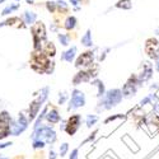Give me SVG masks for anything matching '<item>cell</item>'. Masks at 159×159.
Returning a JSON list of instances; mask_svg holds the SVG:
<instances>
[{"label":"cell","instance_id":"5","mask_svg":"<svg viewBox=\"0 0 159 159\" xmlns=\"http://www.w3.org/2000/svg\"><path fill=\"white\" fill-rule=\"evenodd\" d=\"M31 32H32V39H33V50L36 51L42 50L43 43L47 41L45 24L42 22H36L33 25H31Z\"/></svg>","mask_w":159,"mask_h":159},{"label":"cell","instance_id":"2","mask_svg":"<svg viewBox=\"0 0 159 159\" xmlns=\"http://www.w3.org/2000/svg\"><path fill=\"white\" fill-rule=\"evenodd\" d=\"M31 139L32 140H42L45 141L46 144H55L56 140H57V135L55 130L52 129V126L50 125H43L41 124L38 127L33 129V132L31 135Z\"/></svg>","mask_w":159,"mask_h":159},{"label":"cell","instance_id":"17","mask_svg":"<svg viewBox=\"0 0 159 159\" xmlns=\"http://www.w3.org/2000/svg\"><path fill=\"white\" fill-rule=\"evenodd\" d=\"M19 8H20V4H19V3H10V4H8V5L2 10V13H0V14H2L3 17L9 16V14H11V13L17 11Z\"/></svg>","mask_w":159,"mask_h":159},{"label":"cell","instance_id":"25","mask_svg":"<svg viewBox=\"0 0 159 159\" xmlns=\"http://www.w3.org/2000/svg\"><path fill=\"white\" fill-rule=\"evenodd\" d=\"M68 98H69V96H68V93H66V92H60V93H59L57 103H59L60 106H62V104H65V103H66Z\"/></svg>","mask_w":159,"mask_h":159},{"label":"cell","instance_id":"6","mask_svg":"<svg viewBox=\"0 0 159 159\" xmlns=\"http://www.w3.org/2000/svg\"><path fill=\"white\" fill-rule=\"evenodd\" d=\"M30 125V120H28V116H25L24 112H19L18 113V117L13 118L11 122H10V135L13 136H19L20 134L27 130Z\"/></svg>","mask_w":159,"mask_h":159},{"label":"cell","instance_id":"13","mask_svg":"<svg viewBox=\"0 0 159 159\" xmlns=\"http://www.w3.org/2000/svg\"><path fill=\"white\" fill-rule=\"evenodd\" d=\"M8 25H11V27H17V28H24L25 24L23 23V20L19 17H11L4 22L0 23V28L3 27H8Z\"/></svg>","mask_w":159,"mask_h":159},{"label":"cell","instance_id":"31","mask_svg":"<svg viewBox=\"0 0 159 159\" xmlns=\"http://www.w3.org/2000/svg\"><path fill=\"white\" fill-rule=\"evenodd\" d=\"M11 141H5V143H0V149H5L8 147H11Z\"/></svg>","mask_w":159,"mask_h":159},{"label":"cell","instance_id":"27","mask_svg":"<svg viewBox=\"0 0 159 159\" xmlns=\"http://www.w3.org/2000/svg\"><path fill=\"white\" fill-rule=\"evenodd\" d=\"M46 143L42 140H32V148L33 149H43Z\"/></svg>","mask_w":159,"mask_h":159},{"label":"cell","instance_id":"10","mask_svg":"<svg viewBox=\"0 0 159 159\" xmlns=\"http://www.w3.org/2000/svg\"><path fill=\"white\" fill-rule=\"evenodd\" d=\"M92 79L89 71L87 69L84 70H80V71H78L74 76H73V85H79V84H82V83H85V82H89Z\"/></svg>","mask_w":159,"mask_h":159},{"label":"cell","instance_id":"30","mask_svg":"<svg viewBox=\"0 0 159 159\" xmlns=\"http://www.w3.org/2000/svg\"><path fill=\"white\" fill-rule=\"evenodd\" d=\"M78 158H79V148H75L71 150L69 159H78Z\"/></svg>","mask_w":159,"mask_h":159},{"label":"cell","instance_id":"14","mask_svg":"<svg viewBox=\"0 0 159 159\" xmlns=\"http://www.w3.org/2000/svg\"><path fill=\"white\" fill-rule=\"evenodd\" d=\"M20 19L25 25H33L37 22V14L32 10H25L20 16Z\"/></svg>","mask_w":159,"mask_h":159},{"label":"cell","instance_id":"12","mask_svg":"<svg viewBox=\"0 0 159 159\" xmlns=\"http://www.w3.org/2000/svg\"><path fill=\"white\" fill-rule=\"evenodd\" d=\"M76 54H78V47L76 46H71L69 47L68 50H65L61 56H60V60L61 61H66V62H73L76 57Z\"/></svg>","mask_w":159,"mask_h":159},{"label":"cell","instance_id":"9","mask_svg":"<svg viewBox=\"0 0 159 159\" xmlns=\"http://www.w3.org/2000/svg\"><path fill=\"white\" fill-rule=\"evenodd\" d=\"M94 61V52L93 51H85L82 55H79L78 59L75 60V66L78 69H83V68H89L93 65Z\"/></svg>","mask_w":159,"mask_h":159},{"label":"cell","instance_id":"8","mask_svg":"<svg viewBox=\"0 0 159 159\" xmlns=\"http://www.w3.org/2000/svg\"><path fill=\"white\" fill-rule=\"evenodd\" d=\"M82 116L79 115V113H75V115H71L69 118H68V121H66L65 126L62 127V130L68 134L69 136H73L75 135V132L79 130V127H80L82 125Z\"/></svg>","mask_w":159,"mask_h":159},{"label":"cell","instance_id":"34","mask_svg":"<svg viewBox=\"0 0 159 159\" xmlns=\"http://www.w3.org/2000/svg\"><path fill=\"white\" fill-rule=\"evenodd\" d=\"M4 2H5V0H0V4H3Z\"/></svg>","mask_w":159,"mask_h":159},{"label":"cell","instance_id":"28","mask_svg":"<svg viewBox=\"0 0 159 159\" xmlns=\"http://www.w3.org/2000/svg\"><path fill=\"white\" fill-rule=\"evenodd\" d=\"M82 2H83V0H69V3L71 4V7L74 8L75 11L80 10V8H82Z\"/></svg>","mask_w":159,"mask_h":159},{"label":"cell","instance_id":"15","mask_svg":"<svg viewBox=\"0 0 159 159\" xmlns=\"http://www.w3.org/2000/svg\"><path fill=\"white\" fill-rule=\"evenodd\" d=\"M42 51L45 52V55H46L48 59H50V57H54V56L56 55V47H55V45L52 43V42H48V41H46V42L43 43Z\"/></svg>","mask_w":159,"mask_h":159},{"label":"cell","instance_id":"35","mask_svg":"<svg viewBox=\"0 0 159 159\" xmlns=\"http://www.w3.org/2000/svg\"><path fill=\"white\" fill-rule=\"evenodd\" d=\"M14 2H20V0H14Z\"/></svg>","mask_w":159,"mask_h":159},{"label":"cell","instance_id":"7","mask_svg":"<svg viewBox=\"0 0 159 159\" xmlns=\"http://www.w3.org/2000/svg\"><path fill=\"white\" fill-rule=\"evenodd\" d=\"M85 94L83 93L82 90H79V89H74L71 92V98L69 101V106H68V111H75L78 108H80V107H84L85 106Z\"/></svg>","mask_w":159,"mask_h":159},{"label":"cell","instance_id":"21","mask_svg":"<svg viewBox=\"0 0 159 159\" xmlns=\"http://www.w3.org/2000/svg\"><path fill=\"white\" fill-rule=\"evenodd\" d=\"M92 85H93V87H97V97H103L104 96V93H106V92H104V84H103V82H101V80H97V79H96V80H93V82H92Z\"/></svg>","mask_w":159,"mask_h":159},{"label":"cell","instance_id":"29","mask_svg":"<svg viewBox=\"0 0 159 159\" xmlns=\"http://www.w3.org/2000/svg\"><path fill=\"white\" fill-rule=\"evenodd\" d=\"M97 134H98V130H94V131H93V134H90V135H89V136H88V138H87L85 140H83V141L80 143V145H85L87 143H90V141H93V140L96 139V135H97Z\"/></svg>","mask_w":159,"mask_h":159},{"label":"cell","instance_id":"26","mask_svg":"<svg viewBox=\"0 0 159 159\" xmlns=\"http://www.w3.org/2000/svg\"><path fill=\"white\" fill-rule=\"evenodd\" d=\"M117 8H121V9H130L131 8V3L130 0H120L117 4H116Z\"/></svg>","mask_w":159,"mask_h":159},{"label":"cell","instance_id":"11","mask_svg":"<svg viewBox=\"0 0 159 159\" xmlns=\"http://www.w3.org/2000/svg\"><path fill=\"white\" fill-rule=\"evenodd\" d=\"M45 120L52 125H56L61 121V115L59 113L57 108L56 107H51V110H48V112L46 113V117H45Z\"/></svg>","mask_w":159,"mask_h":159},{"label":"cell","instance_id":"33","mask_svg":"<svg viewBox=\"0 0 159 159\" xmlns=\"http://www.w3.org/2000/svg\"><path fill=\"white\" fill-rule=\"evenodd\" d=\"M25 3L30 4V5H32V4H34V0H25Z\"/></svg>","mask_w":159,"mask_h":159},{"label":"cell","instance_id":"20","mask_svg":"<svg viewBox=\"0 0 159 159\" xmlns=\"http://www.w3.org/2000/svg\"><path fill=\"white\" fill-rule=\"evenodd\" d=\"M57 38H59V42L61 46H69L70 45V41H71V37L69 33H59L57 34Z\"/></svg>","mask_w":159,"mask_h":159},{"label":"cell","instance_id":"32","mask_svg":"<svg viewBox=\"0 0 159 159\" xmlns=\"http://www.w3.org/2000/svg\"><path fill=\"white\" fill-rule=\"evenodd\" d=\"M56 158H57L56 152H55L54 149H51V150H50V153H48V159H56Z\"/></svg>","mask_w":159,"mask_h":159},{"label":"cell","instance_id":"23","mask_svg":"<svg viewBox=\"0 0 159 159\" xmlns=\"http://www.w3.org/2000/svg\"><path fill=\"white\" fill-rule=\"evenodd\" d=\"M68 152H69V144L68 143H62L60 145V148H59V155L62 158V157H65L66 154H68Z\"/></svg>","mask_w":159,"mask_h":159},{"label":"cell","instance_id":"3","mask_svg":"<svg viewBox=\"0 0 159 159\" xmlns=\"http://www.w3.org/2000/svg\"><path fill=\"white\" fill-rule=\"evenodd\" d=\"M48 93H50V87H45L39 90V94H37V97L31 102L30 107H28V120L30 122H34V120L37 118L39 110L42 108L43 103L47 101L48 98Z\"/></svg>","mask_w":159,"mask_h":159},{"label":"cell","instance_id":"4","mask_svg":"<svg viewBox=\"0 0 159 159\" xmlns=\"http://www.w3.org/2000/svg\"><path fill=\"white\" fill-rule=\"evenodd\" d=\"M122 99V92L120 89H111L107 93H104V96L102 97V99L98 103V111H103V110H110L115 106H117Z\"/></svg>","mask_w":159,"mask_h":159},{"label":"cell","instance_id":"16","mask_svg":"<svg viewBox=\"0 0 159 159\" xmlns=\"http://www.w3.org/2000/svg\"><path fill=\"white\" fill-rule=\"evenodd\" d=\"M78 25V19L74 17V16H68L66 17V19L64 20V28L66 31H73L75 27Z\"/></svg>","mask_w":159,"mask_h":159},{"label":"cell","instance_id":"22","mask_svg":"<svg viewBox=\"0 0 159 159\" xmlns=\"http://www.w3.org/2000/svg\"><path fill=\"white\" fill-rule=\"evenodd\" d=\"M98 120H99V117H98L97 115H88V116L85 117V125H87V127H88V129L93 127V126L97 124Z\"/></svg>","mask_w":159,"mask_h":159},{"label":"cell","instance_id":"18","mask_svg":"<svg viewBox=\"0 0 159 159\" xmlns=\"http://www.w3.org/2000/svg\"><path fill=\"white\" fill-rule=\"evenodd\" d=\"M56 13H59L60 16L68 14L69 13V4L64 2V0H57L56 2Z\"/></svg>","mask_w":159,"mask_h":159},{"label":"cell","instance_id":"19","mask_svg":"<svg viewBox=\"0 0 159 159\" xmlns=\"http://www.w3.org/2000/svg\"><path fill=\"white\" fill-rule=\"evenodd\" d=\"M80 42L85 47H92V46H93V39H92V32H90V30H87V32L82 36Z\"/></svg>","mask_w":159,"mask_h":159},{"label":"cell","instance_id":"24","mask_svg":"<svg viewBox=\"0 0 159 159\" xmlns=\"http://www.w3.org/2000/svg\"><path fill=\"white\" fill-rule=\"evenodd\" d=\"M45 5H46V9L51 14H55L56 13V2H46Z\"/></svg>","mask_w":159,"mask_h":159},{"label":"cell","instance_id":"1","mask_svg":"<svg viewBox=\"0 0 159 159\" xmlns=\"http://www.w3.org/2000/svg\"><path fill=\"white\" fill-rule=\"evenodd\" d=\"M31 69L38 74H51L54 71L55 65L54 62H51L50 59L45 55V52L42 50H33V52L31 54Z\"/></svg>","mask_w":159,"mask_h":159}]
</instances>
